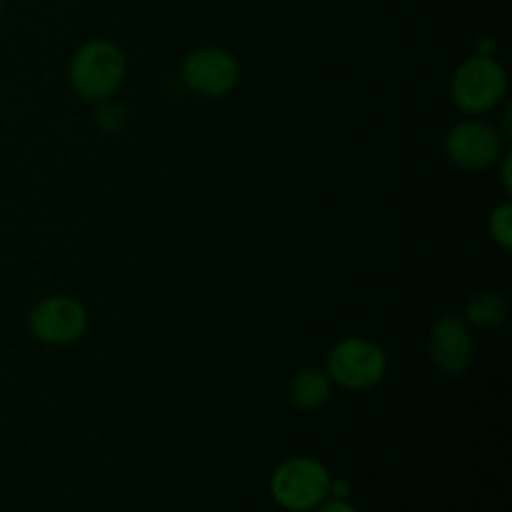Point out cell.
Wrapping results in <instances>:
<instances>
[{"label": "cell", "instance_id": "6da1fadb", "mask_svg": "<svg viewBox=\"0 0 512 512\" xmlns=\"http://www.w3.org/2000/svg\"><path fill=\"white\" fill-rule=\"evenodd\" d=\"M128 60L120 45L108 38H93L80 45L68 65V83L85 103H103L120 90Z\"/></svg>", "mask_w": 512, "mask_h": 512}, {"label": "cell", "instance_id": "7a4b0ae2", "mask_svg": "<svg viewBox=\"0 0 512 512\" xmlns=\"http://www.w3.org/2000/svg\"><path fill=\"white\" fill-rule=\"evenodd\" d=\"M508 93V73L495 55H470L450 80L455 108L468 115H483L498 108Z\"/></svg>", "mask_w": 512, "mask_h": 512}, {"label": "cell", "instance_id": "3957f363", "mask_svg": "<svg viewBox=\"0 0 512 512\" xmlns=\"http://www.w3.org/2000/svg\"><path fill=\"white\" fill-rule=\"evenodd\" d=\"M330 473L320 460L298 455L275 468L270 495L288 512H313L330 498Z\"/></svg>", "mask_w": 512, "mask_h": 512}, {"label": "cell", "instance_id": "277c9868", "mask_svg": "<svg viewBox=\"0 0 512 512\" xmlns=\"http://www.w3.org/2000/svg\"><path fill=\"white\" fill-rule=\"evenodd\" d=\"M388 358L383 348L368 338H343L333 345L328 355V368L333 385L345 390H370L385 378Z\"/></svg>", "mask_w": 512, "mask_h": 512}, {"label": "cell", "instance_id": "5b68a950", "mask_svg": "<svg viewBox=\"0 0 512 512\" xmlns=\"http://www.w3.org/2000/svg\"><path fill=\"white\" fill-rule=\"evenodd\" d=\"M180 78L190 93L218 100L233 93L240 80V63L225 48H200L180 65Z\"/></svg>", "mask_w": 512, "mask_h": 512}, {"label": "cell", "instance_id": "8992f818", "mask_svg": "<svg viewBox=\"0 0 512 512\" xmlns=\"http://www.w3.org/2000/svg\"><path fill=\"white\" fill-rule=\"evenodd\" d=\"M503 135L485 120H463L445 135V155L458 168L478 173L488 170L503 158Z\"/></svg>", "mask_w": 512, "mask_h": 512}, {"label": "cell", "instance_id": "52a82bcc", "mask_svg": "<svg viewBox=\"0 0 512 512\" xmlns=\"http://www.w3.org/2000/svg\"><path fill=\"white\" fill-rule=\"evenodd\" d=\"M28 328L35 340L45 345L75 343L88 328V313L68 295H48L28 313Z\"/></svg>", "mask_w": 512, "mask_h": 512}, {"label": "cell", "instance_id": "ba28073f", "mask_svg": "<svg viewBox=\"0 0 512 512\" xmlns=\"http://www.w3.org/2000/svg\"><path fill=\"white\" fill-rule=\"evenodd\" d=\"M430 363L448 378H458L473 365V333L460 315H443L428 338Z\"/></svg>", "mask_w": 512, "mask_h": 512}, {"label": "cell", "instance_id": "9c48e42d", "mask_svg": "<svg viewBox=\"0 0 512 512\" xmlns=\"http://www.w3.org/2000/svg\"><path fill=\"white\" fill-rule=\"evenodd\" d=\"M333 395V380L325 370L320 368H305L298 375H293L288 385V400L293 408L298 410H318Z\"/></svg>", "mask_w": 512, "mask_h": 512}, {"label": "cell", "instance_id": "30bf717a", "mask_svg": "<svg viewBox=\"0 0 512 512\" xmlns=\"http://www.w3.org/2000/svg\"><path fill=\"white\" fill-rule=\"evenodd\" d=\"M508 318V298L498 290H483L465 308V320L475 328H498Z\"/></svg>", "mask_w": 512, "mask_h": 512}, {"label": "cell", "instance_id": "8fae6325", "mask_svg": "<svg viewBox=\"0 0 512 512\" xmlns=\"http://www.w3.org/2000/svg\"><path fill=\"white\" fill-rule=\"evenodd\" d=\"M488 230L490 238L500 245L503 250L512 248V205L503 203L498 208H493L488 218Z\"/></svg>", "mask_w": 512, "mask_h": 512}, {"label": "cell", "instance_id": "7c38bea8", "mask_svg": "<svg viewBox=\"0 0 512 512\" xmlns=\"http://www.w3.org/2000/svg\"><path fill=\"white\" fill-rule=\"evenodd\" d=\"M98 105V113H95V123H98V128L103 130V133H120V130L125 128V123H128V113H125V108L120 103H115L113 98L103 100V103H95Z\"/></svg>", "mask_w": 512, "mask_h": 512}, {"label": "cell", "instance_id": "4fadbf2b", "mask_svg": "<svg viewBox=\"0 0 512 512\" xmlns=\"http://www.w3.org/2000/svg\"><path fill=\"white\" fill-rule=\"evenodd\" d=\"M350 495H353V485H350L348 480H345V478L330 480V498H333V500H350Z\"/></svg>", "mask_w": 512, "mask_h": 512}, {"label": "cell", "instance_id": "5bb4252c", "mask_svg": "<svg viewBox=\"0 0 512 512\" xmlns=\"http://www.w3.org/2000/svg\"><path fill=\"white\" fill-rule=\"evenodd\" d=\"M318 512H358V510H355L353 505L348 503V500H333V498H328L323 505H320Z\"/></svg>", "mask_w": 512, "mask_h": 512}, {"label": "cell", "instance_id": "9a60e30c", "mask_svg": "<svg viewBox=\"0 0 512 512\" xmlns=\"http://www.w3.org/2000/svg\"><path fill=\"white\" fill-rule=\"evenodd\" d=\"M503 175H500V178H503V185H505V190H512V183H510V153H503Z\"/></svg>", "mask_w": 512, "mask_h": 512}, {"label": "cell", "instance_id": "2e32d148", "mask_svg": "<svg viewBox=\"0 0 512 512\" xmlns=\"http://www.w3.org/2000/svg\"><path fill=\"white\" fill-rule=\"evenodd\" d=\"M5 3H8V0H0V15H3V10H5Z\"/></svg>", "mask_w": 512, "mask_h": 512}]
</instances>
